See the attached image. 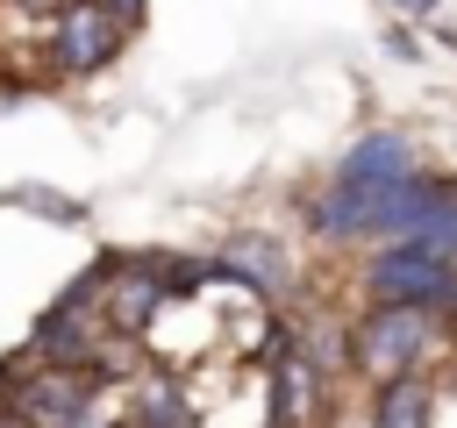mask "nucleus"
Wrapping results in <instances>:
<instances>
[{
	"label": "nucleus",
	"mask_w": 457,
	"mask_h": 428,
	"mask_svg": "<svg viewBox=\"0 0 457 428\" xmlns=\"http://www.w3.org/2000/svg\"><path fill=\"white\" fill-rule=\"evenodd\" d=\"M321 407H328V371H314L300 357V342L264 364V414H271L264 428H314Z\"/></svg>",
	"instance_id": "7"
},
{
	"label": "nucleus",
	"mask_w": 457,
	"mask_h": 428,
	"mask_svg": "<svg viewBox=\"0 0 457 428\" xmlns=\"http://www.w3.org/2000/svg\"><path fill=\"white\" fill-rule=\"evenodd\" d=\"M0 428H7V421H0Z\"/></svg>",
	"instance_id": "14"
},
{
	"label": "nucleus",
	"mask_w": 457,
	"mask_h": 428,
	"mask_svg": "<svg viewBox=\"0 0 457 428\" xmlns=\"http://www.w3.org/2000/svg\"><path fill=\"white\" fill-rule=\"evenodd\" d=\"M364 421L371 428H436V385H428V371L371 385L364 392Z\"/></svg>",
	"instance_id": "9"
},
{
	"label": "nucleus",
	"mask_w": 457,
	"mask_h": 428,
	"mask_svg": "<svg viewBox=\"0 0 457 428\" xmlns=\"http://www.w3.org/2000/svg\"><path fill=\"white\" fill-rule=\"evenodd\" d=\"M100 7H107V14H121L129 29H143V14H150V0H100Z\"/></svg>",
	"instance_id": "12"
},
{
	"label": "nucleus",
	"mask_w": 457,
	"mask_h": 428,
	"mask_svg": "<svg viewBox=\"0 0 457 428\" xmlns=\"http://www.w3.org/2000/svg\"><path fill=\"white\" fill-rule=\"evenodd\" d=\"M7 428H100V399L114 392L93 364H7Z\"/></svg>",
	"instance_id": "3"
},
{
	"label": "nucleus",
	"mask_w": 457,
	"mask_h": 428,
	"mask_svg": "<svg viewBox=\"0 0 457 428\" xmlns=\"http://www.w3.org/2000/svg\"><path fill=\"white\" fill-rule=\"evenodd\" d=\"M357 292L364 300L428 307V314L457 321V257H436L421 243H371L364 264H357Z\"/></svg>",
	"instance_id": "5"
},
{
	"label": "nucleus",
	"mask_w": 457,
	"mask_h": 428,
	"mask_svg": "<svg viewBox=\"0 0 457 428\" xmlns=\"http://www.w3.org/2000/svg\"><path fill=\"white\" fill-rule=\"evenodd\" d=\"M407 171H421L414 143H407L400 128H364V136L336 157V171L300 200L307 235L328 243V250H364V243H371V221H378V207H386V193H393Z\"/></svg>",
	"instance_id": "1"
},
{
	"label": "nucleus",
	"mask_w": 457,
	"mask_h": 428,
	"mask_svg": "<svg viewBox=\"0 0 457 428\" xmlns=\"http://www.w3.org/2000/svg\"><path fill=\"white\" fill-rule=\"evenodd\" d=\"M0 7H7V14H21V21H36V29H43V21H50V14H57V7H64V0H0Z\"/></svg>",
	"instance_id": "10"
},
{
	"label": "nucleus",
	"mask_w": 457,
	"mask_h": 428,
	"mask_svg": "<svg viewBox=\"0 0 457 428\" xmlns=\"http://www.w3.org/2000/svg\"><path fill=\"white\" fill-rule=\"evenodd\" d=\"M121 421H136V428H200V407H193V392L171 364H136Z\"/></svg>",
	"instance_id": "8"
},
{
	"label": "nucleus",
	"mask_w": 457,
	"mask_h": 428,
	"mask_svg": "<svg viewBox=\"0 0 457 428\" xmlns=\"http://www.w3.org/2000/svg\"><path fill=\"white\" fill-rule=\"evenodd\" d=\"M214 278L236 285L243 300L257 307H286L293 300V250L264 228H243V235H221L214 243Z\"/></svg>",
	"instance_id": "6"
},
{
	"label": "nucleus",
	"mask_w": 457,
	"mask_h": 428,
	"mask_svg": "<svg viewBox=\"0 0 457 428\" xmlns=\"http://www.w3.org/2000/svg\"><path fill=\"white\" fill-rule=\"evenodd\" d=\"M386 7H393V14H400V21H428V14H436V7H443V0H386Z\"/></svg>",
	"instance_id": "11"
},
{
	"label": "nucleus",
	"mask_w": 457,
	"mask_h": 428,
	"mask_svg": "<svg viewBox=\"0 0 457 428\" xmlns=\"http://www.w3.org/2000/svg\"><path fill=\"white\" fill-rule=\"evenodd\" d=\"M443 335H450L443 314H428V307H400V300H364V307L343 321V350H350V371H357L364 385L428 371V364L443 357Z\"/></svg>",
	"instance_id": "2"
},
{
	"label": "nucleus",
	"mask_w": 457,
	"mask_h": 428,
	"mask_svg": "<svg viewBox=\"0 0 457 428\" xmlns=\"http://www.w3.org/2000/svg\"><path fill=\"white\" fill-rule=\"evenodd\" d=\"M100 428H136V421H121V414H114V421H100Z\"/></svg>",
	"instance_id": "13"
},
{
	"label": "nucleus",
	"mask_w": 457,
	"mask_h": 428,
	"mask_svg": "<svg viewBox=\"0 0 457 428\" xmlns=\"http://www.w3.org/2000/svg\"><path fill=\"white\" fill-rule=\"evenodd\" d=\"M43 78H57V86H79V78H100V71H114V57L129 50V21L121 14H107L100 0H64L43 29Z\"/></svg>",
	"instance_id": "4"
}]
</instances>
